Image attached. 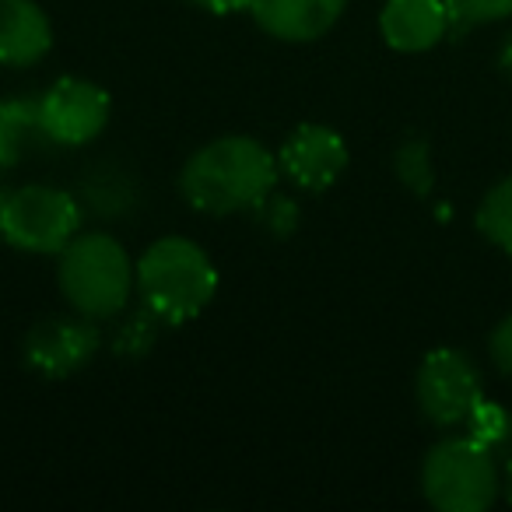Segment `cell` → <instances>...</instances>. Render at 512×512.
<instances>
[{"instance_id":"19","label":"cell","mask_w":512,"mask_h":512,"mask_svg":"<svg viewBox=\"0 0 512 512\" xmlns=\"http://www.w3.org/2000/svg\"><path fill=\"white\" fill-rule=\"evenodd\" d=\"M488 351H491V362H495V369L505 372V376H512V316H505V320L491 330Z\"/></svg>"},{"instance_id":"14","label":"cell","mask_w":512,"mask_h":512,"mask_svg":"<svg viewBox=\"0 0 512 512\" xmlns=\"http://www.w3.org/2000/svg\"><path fill=\"white\" fill-rule=\"evenodd\" d=\"M477 232L502 253H512V176L491 186L477 204Z\"/></svg>"},{"instance_id":"22","label":"cell","mask_w":512,"mask_h":512,"mask_svg":"<svg viewBox=\"0 0 512 512\" xmlns=\"http://www.w3.org/2000/svg\"><path fill=\"white\" fill-rule=\"evenodd\" d=\"M502 495H505V502L512 505V453H509V460H505V470H502Z\"/></svg>"},{"instance_id":"17","label":"cell","mask_w":512,"mask_h":512,"mask_svg":"<svg viewBox=\"0 0 512 512\" xmlns=\"http://www.w3.org/2000/svg\"><path fill=\"white\" fill-rule=\"evenodd\" d=\"M397 176L407 190H414L418 197H425L432 190V158H428L425 141H407L397 151Z\"/></svg>"},{"instance_id":"7","label":"cell","mask_w":512,"mask_h":512,"mask_svg":"<svg viewBox=\"0 0 512 512\" xmlns=\"http://www.w3.org/2000/svg\"><path fill=\"white\" fill-rule=\"evenodd\" d=\"M113 102L102 85L88 78H60L39 99V123L46 141L60 148H81L92 144L106 130Z\"/></svg>"},{"instance_id":"1","label":"cell","mask_w":512,"mask_h":512,"mask_svg":"<svg viewBox=\"0 0 512 512\" xmlns=\"http://www.w3.org/2000/svg\"><path fill=\"white\" fill-rule=\"evenodd\" d=\"M278 158L256 137L228 134L214 137L186 158L179 172V190L193 211L239 214L260 207L278 186Z\"/></svg>"},{"instance_id":"16","label":"cell","mask_w":512,"mask_h":512,"mask_svg":"<svg viewBox=\"0 0 512 512\" xmlns=\"http://www.w3.org/2000/svg\"><path fill=\"white\" fill-rule=\"evenodd\" d=\"M442 4H446L449 25H453L456 32L512 18V0H442Z\"/></svg>"},{"instance_id":"21","label":"cell","mask_w":512,"mask_h":512,"mask_svg":"<svg viewBox=\"0 0 512 512\" xmlns=\"http://www.w3.org/2000/svg\"><path fill=\"white\" fill-rule=\"evenodd\" d=\"M498 67H502L505 78H512V32H509V36H505L502 50H498Z\"/></svg>"},{"instance_id":"11","label":"cell","mask_w":512,"mask_h":512,"mask_svg":"<svg viewBox=\"0 0 512 512\" xmlns=\"http://www.w3.org/2000/svg\"><path fill=\"white\" fill-rule=\"evenodd\" d=\"M449 11L442 0H386L379 11V32L397 53H425L446 39Z\"/></svg>"},{"instance_id":"13","label":"cell","mask_w":512,"mask_h":512,"mask_svg":"<svg viewBox=\"0 0 512 512\" xmlns=\"http://www.w3.org/2000/svg\"><path fill=\"white\" fill-rule=\"evenodd\" d=\"M36 141H46L39 123V99L0 102V169H15Z\"/></svg>"},{"instance_id":"18","label":"cell","mask_w":512,"mask_h":512,"mask_svg":"<svg viewBox=\"0 0 512 512\" xmlns=\"http://www.w3.org/2000/svg\"><path fill=\"white\" fill-rule=\"evenodd\" d=\"M260 211H264V221L271 225L274 235H292V228L299 225V207L288 197H274L271 193V197L260 204Z\"/></svg>"},{"instance_id":"8","label":"cell","mask_w":512,"mask_h":512,"mask_svg":"<svg viewBox=\"0 0 512 512\" xmlns=\"http://www.w3.org/2000/svg\"><path fill=\"white\" fill-rule=\"evenodd\" d=\"M278 165L299 190L323 193L348 169V144L327 123H299L278 148Z\"/></svg>"},{"instance_id":"10","label":"cell","mask_w":512,"mask_h":512,"mask_svg":"<svg viewBox=\"0 0 512 512\" xmlns=\"http://www.w3.org/2000/svg\"><path fill=\"white\" fill-rule=\"evenodd\" d=\"M249 18L256 29L281 43H316L323 39L341 15L348 0H249Z\"/></svg>"},{"instance_id":"20","label":"cell","mask_w":512,"mask_h":512,"mask_svg":"<svg viewBox=\"0 0 512 512\" xmlns=\"http://www.w3.org/2000/svg\"><path fill=\"white\" fill-rule=\"evenodd\" d=\"M193 8L207 11V15H239V11H246L249 0H190Z\"/></svg>"},{"instance_id":"5","label":"cell","mask_w":512,"mask_h":512,"mask_svg":"<svg viewBox=\"0 0 512 512\" xmlns=\"http://www.w3.org/2000/svg\"><path fill=\"white\" fill-rule=\"evenodd\" d=\"M81 232V204L60 186L29 183L4 200L0 239L22 253L53 256Z\"/></svg>"},{"instance_id":"4","label":"cell","mask_w":512,"mask_h":512,"mask_svg":"<svg viewBox=\"0 0 512 512\" xmlns=\"http://www.w3.org/2000/svg\"><path fill=\"white\" fill-rule=\"evenodd\" d=\"M421 491L439 512H484L502 491L495 453L477 439H442L421 463Z\"/></svg>"},{"instance_id":"23","label":"cell","mask_w":512,"mask_h":512,"mask_svg":"<svg viewBox=\"0 0 512 512\" xmlns=\"http://www.w3.org/2000/svg\"><path fill=\"white\" fill-rule=\"evenodd\" d=\"M4 200H8V193L0 190V214H4Z\"/></svg>"},{"instance_id":"12","label":"cell","mask_w":512,"mask_h":512,"mask_svg":"<svg viewBox=\"0 0 512 512\" xmlns=\"http://www.w3.org/2000/svg\"><path fill=\"white\" fill-rule=\"evenodd\" d=\"M53 50V25L36 0H0V64L32 67Z\"/></svg>"},{"instance_id":"15","label":"cell","mask_w":512,"mask_h":512,"mask_svg":"<svg viewBox=\"0 0 512 512\" xmlns=\"http://www.w3.org/2000/svg\"><path fill=\"white\" fill-rule=\"evenodd\" d=\"M467 435L481 442L484 449H491L495 456L509 453L512 449V411H505L502 404H491V400H481L467 418Z\"/></svg>"},{"instance_id":"6","label":"cell","mask_w":512,"mask_h":512,"mask_svg":"<svg viewBox=\"0 0 512 512\" xmlns=\"http://www.w3.org/2000/svg\"><path fill=\"white\" fill-rule=\"evenodd\" d=\"M414 397H418L421 414L432 425H467L470 411L484 400L481 372L463 351L435 348L421 362L418 379H414Z\"/></svg>"},{"instance_id":"3","label":"cell","mask_w":512,"mask_h":512,"mask_svg":"<svg viewBox=\"0 0 512 512\" xmlns=\"http://www.w3.org/2000/svg\"><path fill=\"white\" fill-rule=\"evenodd\" d=\"M57 281L67 306L88 320H109L130 306L137 267L109 232H78L60 249Z\"/></svg>"},{"instance_id":"9","label":"cell","mask_w":512,"mask_h":512,"mask_svg":"<svg viewBox=\"0 0 512 512\" xmlns=\"http://www.w3.org/2000/svg\"><path fill=\"white\" fill-rule=\"evenodd\" d=\"M95 320L74 316H46L25 334V358L36 372L50 379H67L81 372L99 351V330Z\"/></svg>"},{"instance_id":"2","label":"cell","mask_w":512,"mask_h":512,"mask_svg":"<svg viewBox=\"0 0 512 512\" xmlns=\"http://www.w3.org/2000/svg\"><path fill=\"white\" fill-rule=\"evenodd\" d=\"M218 271L207 249L183 235L155 239L137 260V295L162 323H190L214 302Z\"/></svg>"}]
</instances>
